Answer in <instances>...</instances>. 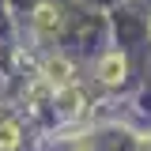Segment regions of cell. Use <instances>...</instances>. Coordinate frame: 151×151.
<instances>
[{
	"instance_id": "obj_1",
	"label": "cell",
	"mask_w": 151,
	"mask_h": 151,
	"mask_svg": "<svg viewBox=\"0 0 151 151\" xmlns=\"http://www.w3.org/2000/svg\"><path fill=\"white\" fill-rule=\"evenodd\" d=\"M45 79H49L53 87H68V83H72V64H68L64 57H53V60L45 64Z\"/></svg>"
},
{
	"instance_id": "obj_3",
	"label": "cell",
	"mask_w": 151,
	"mask_h": 151,
	"mask_svg": "<svg viewBox=\"0 0 151 151\" xmlns=\"http://www.w3.org/2000/svg\"><path fill=\"white\" fill-rule=\"evenodd\" d=\"M34 27L38 30H60V12H57L53 4H42L34 12Z\"/></svg>"
},
{
	"instance_id": "obj_2",
	"label": "cell",
	"mask_w": 151,
	"mask_h": 151,
	"mask_svg": "<svg viewBox=\"0 0 151 151\" xmlns=\"http://www.w3.org/2000/svg\"><path fill=\"white\" fill-rule=\"evenodd\" d=\"M98 79H102V83H121V79H125V57L110 53L98 64Z\"/></svg>"
},
{
	"instance_id": "obj_4",
	"label": "cell",
	"mask_w": 151,
	"mask_h": 151,
	"mask_svg": "<svg viewBox=\"0 0 151 151\" xmlns=\"http://www.w3.org/2000/svg\"><path fill=\"white\" fill-rule=\"evenodd\" d=\"M15 147H19V125L4 121L0 125V151H15Z\"/></svg>"
}]
</instances>
